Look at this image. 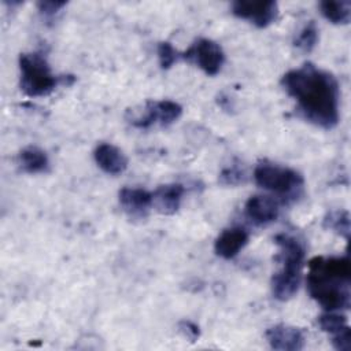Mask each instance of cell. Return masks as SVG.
<instances>
[{
    "label": "cell",
    "mask_w": 351,
    "mask_h": 351,
    "mask_svg": "<svg viewBox=\"0 0 351 351\" xmlns=\"http://www.w3.org/2000/svg\"><path fill=\"white\" fill-rule=\"evenodd\" d=\"M280 84L306 121L322 129H333L339 123L340 88L332 73L304 63L287 71Z\"/></svg>",
    "instance_id": "1"
},
{
    "label": "cell",
    "mask_w": 351,
    "mask_h": 351,
    "mask_svg": "<svg viewBox=\"0 0 351 351\" xmlns=\"http://www.w3.org/2000/svg\"><path fill=\"white\" fill-rule=\"evenodd\" d=\"M351 263L346 256H314L308 262L307 291L325 311L348 310Z\"/></svg>",
    "instance_id": "2"
},
{
    "label": "cell",
    "mask_w": 351,
    "mask_h": 351,
    "mask_svg": "<svg viewBox=\"0 0 351 351\" xmlns=\"http://www.w3.org/2000/svg\"><path fill=\"white\" fill-rule=\"evenodd\" d=\"M274 243L280 248L277 259L281 267L271 277V293L274 299L287 302L292 299L299 289L306 245L298 236L285 232L276 234Z\"/></svg>",
    "instance_id": "3"
},
{
    "label": "cell",
    "mask_w": 351,
    "mask_h": 351,
    "mask_svg": "<svg viewBox=\"0 0 351 351\" xmlns=\"http://www.w3.org/2000/svg\"><path fill=\"white\" fill-rule=\"evenodd\" d=\"M19 85L29 97L48 96L60 82L45 56L40 52H25L19 55Z\"/></svg>",
    "instance_id": "4"
},
{
    "label": "cell",
    "mask_w": 351,
    "mask_h": 351,
    "mask_svg": "<svg viewBox=\"0 0 351 351\" xmlns=\"http://www.w3.org/2000/svg\"><path fill=\"white\" fill-rule=\"evenodd\" d=\"M254 180L261 188L287 199L296 197L304 185L303 176L295 169L266 160L255 166Z\"/></svg>",
    "instance_id": "5"
},
{
    "label": "cell",
    "mask_w": 351,
    "mask_h": 351,
    "mask_svg": "<svg viewBox=\"0 0 351 351\" xmlns=\"http://www.w3.org/2000/svg\"><path fill=\"white\" fill-rule=\"evenodd\" d=\"M182 114V107L173 100H147L144 106L128 110L126 121L137 129H148L154 125L163 128L174 123Z\"/></svg>",
    "instance_id": "6"
},
{
    "label": "cell",
    "mask_w": 351,
    "mask_h": 351,
    "mask_svg": "<svg viewBox=\"0 0 351 351\" xmlns=\"http://www.w3.org/2000/svg\"><path fill=\"white\" fill-rule=\"evenodd\" d=\"M181 58L196 64L204 74L217 75L225 62V53L221 45L210 38L200 37L181 53Z\"/></svg>",
    "instance_id": "7"
},
{
    "label": "cell",
    "mask_w": 351,
    "mask_h": 351,
    "mask_svg": "<svg viewBox=\"0 0 351 351\" xmlns=\"http://www.w3.org/2000/svg\"><path fill=\"white\" fill-rule=\"evenodd\" d=\"M232 14L256 27H267L277 19L278 5L273 0H237L232 3Z\"/></svg>",
    "instance_id": "8"
},
{
    "label": "cell",
    "mask_w": 351,
    "mask_h": 351,
    "mask_svg": "<svg viewBox=\"0 0 351 351\" xmlns=\"http://www.w3.org/2000/svg\"><path fill=\"white\" fill-rule=\"evenodd\" d=\"M118 200L128 217L132 219H143L152 207V192L143 188L125 186L119 191Z\"/></svg>",
    "instance_id": "9"
},
{
    "label": "cell",
    "mask_w": 351,
    "mask_h": 351,
    "mask_svg": "<svg viewBox=\"0 0 351 351\" xmlns=\"http://www.w3.org/2000/svg\"><path fill=\"white\" fill-rule=\"evenodd\" d=\"M265 336L273 350L299 351L304 347V335L296 326L278 324L269 328Z\"/></svg>",
    "instance_id": "10"
},
{
    "label": "cell",
    "mask_w": 351,
    "mask_h": 351,
    "mask_svg": "<svg viewBox=\"0 0 351 351\" xmlns=\"http://www.w3.org/2000/svg\"><path fill=\"white\" fill-rule=\"evenodd\" d=\"M245 215L258 226H265L277 219L280 203L267 195H254L245 202Z\"/></svg>",
    "instance_id": "11"
},
{
    "label": "cell",
    "mask_w": 351,
    "mask_h": 351,
    "mask_svg": "<svg viewBox=\"0 0 351 351\" xmlns=\"http://www.w3.org/2000/svg\"><path fill=\"white\" fill-rule=\"evenodd\" d=\"M248 232L241 226L228 228L215 239L214 251L223 259L234 258L248 243Z\"/></svg>",
    "instance_id": "12"
},
{
    "label": "cell",
    "mask_w": 351,
    "mask_h": 351,
    "mask_svg": "<svg viewBox=\"0 0 351 351\" xmlns=\"http://www.w3.org/2000/svg\"><path fill=\"white\" fill-rule=\"evenodd\" d=\"M93 158L96 165L107 174L117 176L126 170L128 158L125 154L110 143H100L93 151Z\"/></svg>",
    "instance_id": "13"
},
{
    "label": "cell",
    "mask_w": 351,
    "mask_h": 351,
    "mask_svg": "<svg viewBox=\"0 0 351 351\" xmlns=\"http://www.w3.org/2000/svg\"><path fill=\"white\" fill-rule=\"evenodd\" d=\"M184 192L185 189L181 184L160 185L152 192V207L163 215H173L180 208Z\"/></svg>",
    "instance_id": "14"
},
{
    "label": "cell",
    "mask_w": 351,
    "mask_h": 351,
    "mask_svg": "<svg viewBox=\"0 0 351 351\" xmlns=\"http://www.w3.org/2000/svg\"><path fill=\"white\" fill-rule=\"evenodd\" d=\"M18 165L25 173L38 174L48 171L49 159L44 149L36 145H29L18 154Z\"/></svg>",
    "instance_id": "15"
},
{
    "label": "cell",
    "mask_w": 351,
    "mask_h": 351,
    "mask_svg": "<svg viewBox=\"0 0 351 351\" xmlns=\"http://www.w3.org/2000/svg\"><path fill=\"white\" fill-rule=\"evenodd\" d=\"M321 14L326 21L335 25H346L351 18V1L348 0H324L319 3Z\"/></svg>",
    "instance_id": "16"
},
{
    "label": "cell",
    "mask_w": 351,
    "mask_h": 351,
    "mask_svg": "<svg viewBox=\"0 0 351 351\" xmlns=\"http://www.w3.org/2000/svg\"><path fill=\"white\" fill-rule=\"evenodd\" d=\"M324 226L326 229H332L340 236L348 237L350 234V215L344 210H336L330 211L325 219H324Z\"/></svg>",
    "instance_id": "17"
},
{
    "label": "cell",
    "mask_w": 351,
    "mask_h": 351,
    "mask_svg": "<svg viewBox=\"0 0 351 351\" xmlns=\"http://www.w3.org/2000/svg\"><path fill=\"white\" fill-rule=\"evenodd\" d=\"M317 43H318V27L313 21H310L296 36L293 45L302 52H311L317 45Z\"/></svg>",
    "instance_id": "18"
},
{
    "label": "cell",
    "mask_w": 351,
    "mask_h": 351,
    "mask_svg": "<svg viewBox=\"0 0 351 351\" xmlns=\"http://www.w3.org/2000/svg\"><path fill=\"white\" fill-rule=\"evenodd\" d=\"M318 325L324 332L329 335H335L344 329L346 326H348L346 315L339 314L336 311H325L324 314H321L318 317Z\"/></svg>",
    "instance_id": "19"
},
{
    "label": "cell",
    "mask_w": 351,
    "mask_h": 351,
    "mask_svg": "<svg viewBox=\"0 0 351 351\" xmlns=\"http://www.w3.org/2000/svg\"><path fill=\"white\" fill-rule=\"evenodd\" d=\"M156 52H158L159 64L163 70H169L181 58V53H178V51L167 41L159 43Z\"/></svg>",
    "instance_id": "20"
},
{
    "label": "cell",
    "mask_w": 351,
    "mask_h": 351,
    "mask_svg": "<svg viewBox=\"0 0 351 351\" xmlns=\"http://www.w3.org/2000/svg\"><path fill=\"white\" fill-rule=\"evenodd\" d=\"M244 181H245V174H244V171L239 166L226 167L219 174V182L222 185L234 186V185L243 184Z\"/></svg>",
    "instance_id": "21"
},
{
    "label": "cell",
    "mask_w": 351,
    "mask_h": 351,
    "mask_svg": "<svg viewBox=\"0 0 351 351\" xmlns=\"http://www.w3.org/2000/svg\"><path fill=\"white\" fill-rule=\"evenodd\" d=\"M332 344L337 351H348L351 348V329L346 326L340 332L332 335Z\"/></svg>",
    "instance_id": "22"
},
{
    "label": "cell",
    "mask_w": 351,
    "mask_h": 351,
    "mask_svg": "<svg viewBox=\"0 0 351 351\" xmlns=\"http://www.w3.org/2000/svg\"><path fill=\"white\" fill-rule=\"evenodd\" d=\"M64 5H66V1H53V0H45V1L37 3V8L40 14L45 18L55 16Z\"/></svg>",
    "instance_id": "23"
},
{
    "label": "cell",
    "mask_w": 351,
    "mask_h": 351,
    "mask_svg": "<svg viewBox=\"0 0 351 351\" xmlns=\"http://www.w3.org/2000/svg\"><path fill=\"white\" fill-rule=\"evenodd\" d=\"M180 330L182 332V335L189 339L191 341H195L197 337H199V326L195 325L193 322L191 321H182L180 322Z\"/></svg>",
    "instance_id": "24"
}]
</instances>
